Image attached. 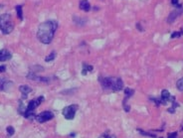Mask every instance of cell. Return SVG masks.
<instances>
[{
  "mask_svg": "<svg viewBox=\"0 0 183 138\" xmlns=\"http://www.w3.org/2000/svg\"><path fill=\"white\" fill-rule=\"evenodd\" d=\"M56 20H48L41 23L37 30V38L42 44H50L58 29Z\"/></svg>",
  "mask_w": 183,
  "mask_h": 138,
  "instance_id": "6da1fadb",
  "label": "cell"
},
{
  "mask_svg": "<svg viewBox=\"0 0 183 138\" xmlns=\"http://www.w3.org/2000/svg\"><path fill=\"white\" fill-rule=\"evenodd\" d=\"M98 82L102 84L103 91H119L124 89V82L120 77H98Z\"/></svg>",
  "mask_w": 183,
  "mask_h": 138,
  "instance_id": "7a4b0ae2",
  "label": "cell"
},
{
  "mask_svg": "<svg viewBox=\"0 0 183 138\" xmlns=\"http://www.w3.org/2000/svg\"><path fill=\"white\" fill-rule=\"evenodd\" d=\"M14 30L13 18L9 13H4L0 15V31L4 34H10Z\"/></svg>",
  "mask_w": 183,
  "mask_h": 138,
  "instance_id": "3957f363",
  "label": "cell"
},
{
  "mask_svg": "<svg viewBox=\"0 0 183 138\" xmlns=\"http://www.w3.org/2000/svg\"><path fill=\"white\" fill-rule=\"evenodd\" d=\"M44 100H45L44 96L41 95V96H39V98H34V100L29 101L28 105L26 106V110H25V113H24V117L25 118L36 117L35 109L43 102V101H44Z\"/></svg>",
  "mask_w": 183,
  "mask_h": 138,
  "instance_id": "277c9868",
  "label": "cell"
},
{
  "mask_svg": "<svg viewBox=\"0 0 183 138\" xmlns=\"http://www.w3.org/2000/svg\"><path fill=\"white\" fill-rule=\"evenodd\" d=\"M77 110H78V105H71L69 106L64 107L63 111H62V114L64 115V117L66 118V119L72 120L75 117V114H76Z\"/></svg>",
  "mask_w": 183,
  "mask_h": 138,
  "instance_id": "5b68a950",
  "label": "cell"
},
{
  "mask_svg": "<svg viewBox=\"0 0 183 138\" xmlns=\"http://www.w3.org/2000/svg\"><path fill=\"white\" fill-rule=\"evenodd\" d=\"M36 120L40 123L47 122L49 120H52L54 118V113L52 111H43V112L39 113L38 115H36Z\"/></svg>",
  "mask_w": 183,
  "mask_h": 138,
  "instance_id": "8992f818",
  "label": "cell"
},
{
  "mask_svg": "<svg viewBox=\"0 0 183 138\" xmlns=\"http://www.w3.org/2000/svg\"><path fill=\"white\" fill-rule=\"evenodd\" d=\"M134 93V91L129 88H126L124 89V94H126V98H124V100H122V105H124V109L126 111V112H129V105H127V100H129V98H131L132 95H133Z\"/></svg>",
  "mask_w": 183,
  "mask_h": 138,
  "instance_id": "52a82bcc",
  "label": "cell"
},
{
  "mask_svg": "<svg viewBox=\"0 0 183 138\" xmlns=\"http://www.w3.org/2000/svg\"><path fill=\"white\" fill-rule=\"evenodd\" d=\"M172 98V96L170 95L169 91H167V89H163L162 91H161V98L160 100H155L154 102L156 105H166L167 103L168 100H170Z\"/></svg>",
  "mask_w": 183,
  "mask_h": 138,
  "instance_id": "ba28073f",
  "label": "cell"
},
{
  "mask_svg": "<svg viewBox=\"0 0 183 138\" xmlns=\"http://www.w3.org/2000/svg\"><path fill=\"white\" fill-rule=\"evenodd\" d=\"M27 79H32V81H36V82H41V83H49L51 81L49 77H39L35 74L34 72H31L27 75Z\"/></svg>",
  "mask_w": 183,
  "mask_h": 138,
  "instance_id": "9c48e42d",
  "label": "cell"
},
{
  "mask_svg": "<svg viewBox=\"0 0 183 138\" xmlns=\"http://www.w3.org/2000/svg\"><path fill=\"white\" fill-rule=\"evenodd\" d=\"M181 13H183V9H182V8H180V9H176V10L172 11L171 13L169 14V16H168V18H167V22L169 23V24L173 23V22H174V21H175V19H176L178 16H180V15H181Z\"/></svg>",
  "mask_w": 183,
  "mask_h": 138,
  "instance_id": "30bf717a",
  "label": "cell"
},
{
  "mask_svg": "<svg viewBox=\"0 0 183 138\" xmlns=\"http://www.w3.org/2000/svg\"><path fill=\"white\" fill-rule=\"evenodd\" d=\"M12 58V54L6 49L0 50V62H6L9 61Z\"/></svg>",
  "mask_w": 183,
  "mask_h": 138,
  "instance_id": "8fae6325",
  "label": "cell"
},
{
  "mask_svg": "<svg viewBox=\"0 0 183 138\" xmlns=\"http://www.w3.org/2000/svg\"><path fill=\"white\" fill-rule=\"evenodd\" d=\"M92 6L88 0H81L80 1V9L85 12H89L91 10Z\"/></svg>",
  "mask_w": 183,
  "mask_h": 138,
  "instance_id": "7c38bea8",
  "label": "cell"
},
{
  "mask_svg": "<svg viewBox=\"0 0 183 138\" xmlns=\"http://www.w3.org/2000/svg\"><path fill=\"white\" fill-rule=\"evenodd\" d=\"M19 91L23 93V98H26V96H27L28 94L32 91V89H31L30 86H26V84H23V86H19Z\"/></svg>",
  "mask_w": 183,
  "mask_h": 138,
  "instance_id": "4fadbf2b",
  "label": "cell"
},
{
  "mask_svg": "<svg viewBox=\"0 0 183 138\" xmlns=\"http://www.w3.org/2000/svg\"><path fill=\"white\" fill-rule=\"evenodd\" d=\"M94 70V67L91 66V65H88L87 63H84L83 64V71H82V75H84V76H86L87 72H93Z\"/></svg>",
  "mask_w": 183,
  "mask_h": 138,
  "instance_id": "5bb4252c",
  "label": "cell"
},
{
  "mask_svg": "<svg viewBox=\"0 0 183 138\" xmlns=\"http://www.w3.org/2000/svg\"><path fill=\"white\" fill-rule=\"evenodd\" d=\"M16 12H17V16L21 21L23 20V11H22V5H17L16 6Z\"/></svg>",
  "mask_w": 183,
  "mask_h": 138,
  "instance_id": "9a60e30c",
  "label": "cell"
},
{
  "mask_svg": "<svg viewBox=\"0 0 183 138\" xmlns=\"http://www.w3.org/2000/svg\"><path fill=\"white\" fill-rule=\"evenodd\" d=\"M56 58V52H52V53H50V55L48 56V57H46V59H45V62H47V63H49V62H52L53 60Z\"/></svg>",
  "mask_w": 183,
  "mask_h": 138,
  "instance_id": "2e32d148",
  "label": "cell"
},
{
  "mask_svg": "<svg viewBox=\"0 0 183 138\" xmlns=\"http://www.w3.org/2000/svg\"><path fill=\"white\" fill-rule=\"evenodd\" d=\"M176 88L178 91H183V77H181V79H179L177 81V83H176Z\"/></svg>",
  "mask_w": 183,
  "mask_h": 138,
  "instance_id": "e0dca14e",
  "label": "cell"
},
{
  "mask_svg": "<svg viewBox=\"0 0 183 138\" xmlns=\"http://www.w3.org/2000/svg\"><path fill=\"white\" fill-rule=\"evenodd\" d=\"M25 110H26V107L24 106L23 105V102L21 101L20 102V105H19V108H18V112H19V114H21V115H24V113H25Z\"/></svg>",
  "mask_w": 183,
  "mask_h": 138,
  "instance_id": "ac0fdd59",
  "label": "cell"
},
{
  "mask_svg": "<svg viewBox=\"0 0 183 138\" xmlns=\"http://www.w3.org/2000/svg\"><path fill=\"white\" fill-rule=\"evenodd\" d=\"M183 35V28L181 29V31H179V32H173L171 34V37L172 39H174V38H179V37H181V36Z\"/></svg>",
  "mask_w": 183,
  "mask_h": 138,
  "instance_id": "d6986e66",
  "label": "cell"
},
{
  "mask_svg": "<svg viewBox=\"0 0 183 138\" xmlns=\"http://www.w3.org/2000/svg\"><path fill=\"white\" fill-rule=\"evenodd\" d=\"M137 131L140 132V134L145 135V136H149V137H152V138H156V135H155V134H151V133H149V132H144V131H142L141 129H139V128H137Z\"/></svg>",
  "mask_w": 183,
  "mask_h": 138,
  "instance_id": "ffe728a7",
  "label": "cell"
},
{
  "mask_svg": "<svg viewBox=\"0 0 183 138\" xmlns=\"http://www.w3.org/2000/svg\"><path fill=\"white\" fill-rule=\"evenodd\" d=\"M6 131H7V133H8L9 136H12V135L15 133V129H14V127H12V126H7Z\"/></svg>",
  "mask_w": 183,
  "mask_h": 138,
  "instance_id": "44dd1931",
  "label": "cell"
},
{
  "mask_svg": "<svg viewBox=\"0 0 183 138\" xmlns=\"http://www.w3.org/2000/svg\"><path fill=\"white\" fill-rule=\"evenodd\" d=\"M171 4H172V5L178 7V8H182L181 4H178V0H171Z\"/></svg>",
  "mask_w": 183,
  "mask_h": 138,
  "instance_id": "7402d4cb",
  "label": "cell"
},
{
  "mask_svg": "<svg viewBox=\"0 0 183 138\" xmlns=\"http://www.w3.org/2000/svg\"><path fill=\"white\" fill-rule=\"evenodd\" d=\"M167 138H177V132H170V133H168Z\"/></svg>",
  "mask_w": 183,
  "mask_h": 138,
  "instance_id": "603a6c76",
  "label": "cell"
},
{
  "mask_svg": "<svg viewBox=\"0 0 183 138\" xmlns=\"http://www.w3.org/2000/svg\"><path fill=\"white\" fill-rule=\"evenodd\" d=\"M136 28L138 29V31H143V28L141 27V24L140 23H136Z\"/></svg>",
  "mask_w": 183,
  "mask_h": 138,
  "instance_id": "cb8c5ba5",
  "label": "cell"
},
{
  "mask_svg": "<svg viewBox=\"0 0 183 138\" xmlns=\"http://www.w3.org/2000/svg\"><path fill=\"white\" fill-rule=\"evenodd\" d=\"M5 69H6V67H5V66H0V72H5Z\"/></svg>",
  "mask_w": 183,
  "mask_h": 138,
  "instance_id": "d4e9b609",
  "label": "cell"
},
{
  "mask_svg": "<svg viewBox=\"0 0 183 138\" xmlns=\"http://www.w3.org/2000/svg\"><path fill=\"white\" fill-rule=\"evenodd\" d=\"M102 137H103V138H114V137H110L109 134H107V133H103Z\"/></svg>",
  "mask_w": 183,
  "mask_h": 138,
  "instance_id": "484cf974",
  "label": "cell"
}]
</instances>
